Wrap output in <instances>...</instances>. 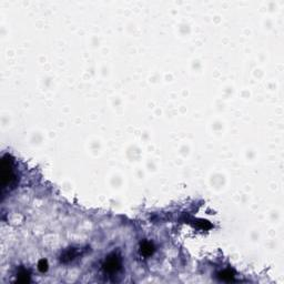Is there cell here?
<instances>
[{
    "label": "cell",
    "instance_id": "6da1fadb",
    "mask_svg": "<svg viewBox=\"0 0 284 284\" xmlns=\"http://www.w3.org/2000/svg\"><path fill=\"white\" fill-rule=\"evenodd\" d=\"M121 260L117 254H111L106 260V263L103 264V269L108 273H115L120 269Z\"/></svg>",
    "mask_w": 284,
    "mask_h": 284
},
{
    "label": "cell",
    "instance_id": "7a4b0ae2",
    "mask_svg": "<svg viewBox=\"0 0 284 284\" xmlns=\"http://www.w3.org/2000/svg\"><path fill=\"white\" fill-rule=\"evenodd\" d=\"M152 252H153V246H152V244H150L149 242H144V243H142L141 253L143 254V255H145V257L151 255Z\"/></svg>",
    "mask_w": 284,
    "mask_h": 284
},
{
    "label": "cell",
    "instance_id": "3957f363",
    "mask_svg": "<svg viewBox=\"0 0 284 284\" xmlns=\"http://www.w3.org/2000/svg\"><path fill=\"white\" fill-rule=\"evenodd\" d=\"M221 279H223V280H229L230 281V280H232L233 279V275L230 270H227V271H224V272L221 273Z\"/></svg>",
    "mask_w": 284,
    "mask_h": 284
},
{
    "label": "cell",
    "instance_id": "277c9868",
    "mask_svg": "<svg viewBox=\"0 0 284 284\" xmlns=\"http://www.w3.org/2000/svg\"><path fill=\"white\" fill-rule=\"evenodd\" d=\"M38 266H39V270L41 272H45V271H47V269H48V264H47V262H46L45 260L40 261Z\"/></svg>",
    "mask_w": 284,
    "mask_h": 284
}]
</instances>
